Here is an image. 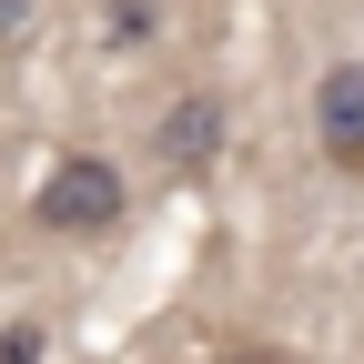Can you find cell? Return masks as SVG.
Returning <instances> with one entry per match:
<instances>
[{"mask_svg":"<svg viewBox=\"0 0 364 364\" xmlns=\"http://www.w3.org/2000/svg\"><path fill=\"white\" fill-rule=\"evenodd\" d=\"M162 162L172 172H213L223 162V91H182L162 112Z\"/></svg>","mask_w":364,"mask_h":364,"instance_id":"obj_3","label":"cell"},{"mask_svg":"<svg viewBox=\"0 0 364 364\" xmlns=\"http://www.w3.org/2000/svg\"><path fill=\"white\" fill-rule=\"evenodd\" d=\"M233 364H284V354H233Z\"/></svg>","mask_w":364,"mask_h":364,"instance_id":"obj_5","label":"cell"},{"mask_svg":"<svg viewBox=\"0 0 364 364\" xmlns=\"http://www.w3.org/2000/svg\"><path fill=\"white\" fill-rule=\"evenodd\" d=\"M122 213H132V182H122V162H102V152H61L51 172H41V193H31V223L61 233V243L112 233Z\"/></svg>","mask_w":364,"mask_h":364,"instance_id":"obj_1","label":"cell"},{"mask_svg":"<svg viewBox=\"0 0 364 364\" xmlns=\"http://www.w3.org/2000/svg\"><path fill=\"white\" fill-rule=\"evenodd\" d=\"M314 132H324V152L344 172H364V61H334L314 81Z\"/></svg>","mask_w":364,"mask_h":364,"instance_id":"obj_2","label":"cell"},{"mask_svg":"<svg viewBox=\"0 0 364 364\" xmlns=\"http://www.w3.org/2000/svg\"><path fill=\"white\" fill-rule=\"evenodd\" d=\"M0 364H41V324H0Z\"/></svg>","mask_w":364,"mask_h":364,"instance_id":"obj_4","label":"cell"}]
</instances>
